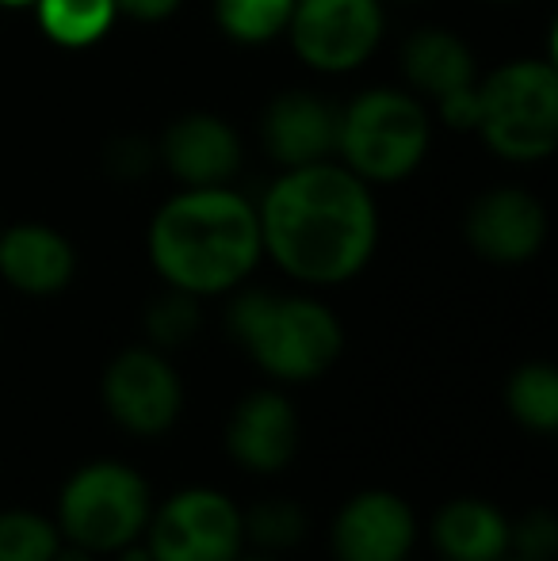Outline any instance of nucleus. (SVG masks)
Returning a JSON list of instances; mask_svg holds the SVG:
<instances>
[{"label":"nucleus","mask_w":558,"mask_h":561,"mask_svg":"<svg viewBox=\"0 0 558 561\" xmlns=\"http://www.w3.org/2000/svg\"><path fill=\"white\" fill-rule=\"evenodd\" d=\"M387 12L383 0H295L283 35L314 73H352L367 66L383 43Z\"/></svg>","instance_id":"nucleus-8"},{"label":"nucleus","mask_w":558,"mask_h":561,"mask_svg":"<svg viewBox=\"0 0 558 561\" xmlns=\"http://www.w3.org/2000/svg\"><path fill=\"white\" fill-rule=\"evenodd\" d=\"M35 0H0V8H31Z\"/></svg>","instance_id":"nucleus-27"},{"label":"nucleus","mask_w":558,"mask_h":561,"mask_svg":"<svg viewBox=\"0 0 558 561\" xmlns=\"http://www.w3.org/2000/svg\"><path fill=\"white\" fill-rule=\"evenodd\" d=\"M509 413L532 432H555L558 428V375L551 363H524L513 370L505 386Z\"/></svg>","instance_id":"nucleus-19"},{"label":"nucleus","mask_w":558,"mask_h":561,"mask_svg":"<svg viewBox=\"0 0 558 561\" xmlns=\"http://www.w3.org/2000/svg\"><path fill=\"white\" fill-rule=\"evenodd\" d=\"M146 252L164 287L195 298L226 295L241 287L264 256L257 207L226 184L184 187L149 218Z\"/></svg>","instance_id":"nucleus-2"},{"label":"nucleus","mask_w":558,"mask_h":561,"mask_svg":"<svg viewBox=\"0 0 558 561\" xmlns=\"http://www.w3.org/2000/svg\"><path fill=\"white\" fill-rule=\"evenodd\" d=\"M104 164H107V172L119 180H141L157 164V149H149L141 138H115L112 146H107Z\"/></svg>","instance_id":"nucleus-25"},{"label":"nucleus","mask_w":558,"mask_h":561,"mask_svg":"<svg viewBox=\"0 0 558 561\" xmlns=\"http://www.w3.org/2000/svg\"><path fill=\"white\" fill-rule=\"evenodd\" d=\"M241 157H246V146H241L238 130L210 112H187L172 118L157 141V161L184 187L230 184L241 169Z\"/></svg>","instance_id":"nucleus-12"},{"label":"nucleus","mask_w":558,"mask_h":561,"mask_svg":"<svg viewBox=\"0 0 558 561\" xmlns=\"http://www.w3.org/2000/svg\"><path fill=\"white\" fill-rule=\"evenodd\" d=\"M180 4H184V0H115L119 15H130V20H138V23L169 20V15L180 12Z\"/></svg>","instance_id":"nucleus-26"},{"label":"nucleus","mask_w":558,"mask_h":561,"mask_svg":"<svg viewBox=\"0 0 558 561\" xmlns=\"http://www.w3.org/2000/svg\"><path fill=\"white\" fill-rule=\"evenodd\" d=\"M398 4H418V0H398Z\"/></svg>","instance_id":"nucleus-30"},{"label":"nucleus","mask_w":558,"mask_h":561,"mask_svg":"<svg viewBox=\"0 0 558 561\" xmlns=\"http://www.w3.org/2000/svg\"><path fill=\"white\" fill-rule=\"evenodd\" d=\"M77 275V249L66 233L43 222L0 229V279L20 295L50 298Z\"/></svg>","instance_id":"nucleus-15"},{"label":"nucleus","mask_w":558,"mask_h":561,"mask_svg":"<svg viewBox=\"0 0 558 561\" xmlns=\"http://www.w3.org/2000/svg\"><path fill=\"white\" fill-rule=\"evenodd\" d=\"M509 547L528 561H551L558 550V524L547 508L528 512L516 527H509Z\"/></svg>","instance_id":"nucleus-24"},{"label":"nucleus","mask_w":558,"mask_h":561,"mask_svg":"<svg viewBox=\"0 0 558 561\" xmlns=\"http://www.w3.org/2000/svg\"><path fill=\"white\" fill-rule=\"evenodd\" d=\"M230 333L249 359L280 382L326 375L344 347V329L326 302L272 290H246L230 306Z\"/></svg>","instance_id":"nucleus-3"},{"label":"nucleus","mask_w":558,"mask_h":561,"mask_svg":"<svg viewBox=\"0 0 558 561\" xmlns=\"http://www.w3.org/2000/svg\"><path fill=\"white\" fill-rule=\"evenodd\" d=\"M149 485L127 462H89L61 485L58 531L89 554H123L149 524Z\"/></svg>","instance_id":"nucleus-6"},{"label":"nucleus","mask_w":558,"mask_h":561,"mask_svg":"<svg viewBox=\"0 0 558 561\" xmlns=\"http://www.w3.org/2000/svg\"><path fill=\"white\" fill-rule=\"evenodd\" d=\"M238 561H272L269 554H253V558H238Z\"/></svg>","instance_id":"nucleus-29"},{"label":"nucleus","mask_w":558,"mask_h":561,"mask_svg":"<svg viewBox=\"0 0 558 561\" xmlns=\"http://www.w3.org/2000/svg\"><path fill=\"white\" fill-rule=\"evenodd\" d=\"M432 547L444 561H501L509 550V519L490 501L459 496L432 519Z\"/></svg>","instance_id":"nucleus-17"},{"label":"nucleus","mask_w":558,"mask_h":561,"mask_svg":"<svg viewBox=\"0 0 558 561\" xmlns=\"http://www.w3.org/2000/svg\"><path fill=\"white\" fill-rule=\"evenodd\" d=\"M432 146V115L406 89H367L337 112V161L364 184L413 176Z\"/></svg>","instance_id":"nucleus-5"},{"label":"nucleus","mask_w":558,"mask_h":561,"mask_svg":"<svg viewBox=\"0 0 558 561\" xmlns=\"http://www.w3.org/2000/svg\"><path fill=\"white\" fill-rule=\"evenodd\" d=\"M61 547L58 524L27 508L0 512V561H54Z\"/></svg>","instance_id":"nucleus-21"},{"label":"nucleus","mask_w":558,"mask_h":561,"mask_svg":"<svg viewBox=\"0 0 558 561\" xmlns=\"http://www.w3.org/2000/svg\"><path fill=\"white\" fill-rule=\"evenodd\" d=\"M38 31L61 50H89L119 20L115 0H35Z\"/></svg>","instance_id":"nucleus-18"},{"label":"nucleus","mask_w":558,"mask_h":561,"mask_svg":"<svg viewBox=\"0 0 558 561\" xmlns=\"http://www.w3.org/2000/svg\"><path fill=\"white\" fill-rule=\"evenodd\" d=\"M241 527H246V539L253 542V547H261L264 554H276V550H291L303 542L306 512L298 501L269 496V501L257 504L249 516H241Z\"/></svg>","instance_id":"nucleus-22"},{"label":"nucleus","mask_w":558,"mask_h":561,"mask_svg":"<svg viewBox=\"0 0 558 561\" xmlns=\"http://www.w3.org/2000/svg\"><path fill=\"white\" fill-rule=\"evenodd\" d=\"M123 561H149V554H146V550H130V554L123 558Z\"/></svg>","instance_id":"nucleus-28"},{"label":"nucleus","mask_w":558,"mask_h":561,"mask_svg":"<svg viewBox=\"0 0 558 561\" xmlns=\"http://www.w3.org/2000/svg\"><path fill=\"white\" fill-rule=\"evenodd\" d=\"M418 539L413 508L390 489H367L341 504L329 531L337 561H406Z\"/></svg>","instance_id":"nucleus-11"},{"label":"nucleus","mask_w":558,"mask_h":561,"mask_svg":"<svg viewBox=\"0 0 558 561\" xmlns=\"http://www.w3.org/2000/svg\"><path fill=\"white\" fill-rule=\"evenodd\" d=\"M200 333V298L187 290L169 287L161 298H153L146 310V336L149 347L164 352V347H180Z\"/></svg>","instance_id":"nucleus-23"},{"label":"nucleus","mask_w":558,"mask_h":561,"mask_svg":"<svg viewBox=\"0 0 558 561\" xmlns=\"http://www.w3.org/2000/svg\"><path fill=\"white\" fill-rule=\"evenodd\" d=\"M104 405L119 428L135 436H161L184 409V386L157 347H127L104 370Z\"/></svg>","instance_id":"nucleus-9"},{"label":"nucleus","mask_w":558,"mask_h":561,"mask_svg":"<svg viewBox=\"0 0 558 561\" xmlns=\"http://www.w3.org/2000/svg\"><path fill=\"white\" fill-rule=\"evenodd\" d=\"M402 77L413 96H429L436 104L452 92L470 89L478 81V66L455 31L418 27L402 46Z\"/></svg>","instance_id":"nucleus-16"},{"label":"nucleus","mask_w":558,"mask_h":561,"mask_svg":"<svg viewBox=\"0 0 558 561\" xmlns=\"http://www.w3.org/2000/svg\"><path fill=\"white\" fill-rule=\"evenodd\" d=\"M521 561H528V558H521Z\"/></svg>","instance_id":"nucleus-32"},{"label":"nucleus","mask_w":558,"mask_h":561,"mask_svg":"<svg viewBox=\"0 0 558 561\" xmlns=\"http://www.w3.org/2000/svg\"><path fill=\"white\" fill-rule=\"evenodd\" d=\"M261 249L283 275L310 287L356 279L379 244V207L372 184L341 161L280 169L257 203Z\"/></svg>","instance_id":"nucleus-1"},{"label":"nucleus","mask_w":558,"mask_h":561,"mask_svg":"<svg viewBox=\"0 0 558 561\" xmlns=\"http://www.w3.org/2000/svg\"><path fill=\"white\" fill-rule=\"evenodd\" d=\"M295 0H215V23L241 46L276 43L287 31Z\"/></svg>","instance_id":"nucleus-20"},{"label":"nucleus","mask_w":558,"mask_h":561,"mask_svg":"<svg viewBox=\"0 0 558 561\" xmlns=\"http://www.w3.org/2000/svg\"><path fill=\"white\" fill-rule=\"evenodd\" d=\"M475 134L490 153L513 164H539L558 146V69L555 58L505 61L478 77Z\"/></svg>","instance_id":"nucleus-4"},{"label":"nucleus","mask_w":558,"mask_h":561,"mask_svg":"<svg viewBox=\"0 0 558 561\" xmlns=\"http://www.w3.org/2000/svg\"><path fill=\"white\" fill-rule=\"evenodd\" d=\"M490 4H509V0H490Z\"/></svg>","instance_id":"nucleus-31"},{"label":"nucleus","mask_w":558,"mask_h":561,"mask_svg":"<svg viewBox=\"0 0 558 561\" xmlns=\"http://www.w3.org/2000/svg\"><path fill=\"white\" fill-rule=\"evenodd\" d=\"M226 450L238 466L257 473H276L298 450V416L283 393L257 390L241 398L226 424Z\"/></svg>","instance_id":"nucleus-14"},{"label":"nucleus","mask_w":558,"mask_h":561,"mask_svg":"<svg viewBox=\"0 0 558 561\" xmlns=\"http://www.w3.org/2000/svg\"><path fill=\"white\" fill-rule=\"evenodd\" d=\"M463 233L475 256L490 264H528L547 241V210L524 187H490L467 207Z\"/></svg>","instance_id":"nucleus-10"},{"label":"nucleus","mask_w":558,"mask_h":561,"mask_svg":"<svg viewBox=\"0 0 558 561\" xmlns=\"http://www.w3.org/2000/svg\"><path fill=\"white\" fill-rule=\"evenodd\" d=\"M261 146L280 169L333 161L337 157V107L306 89L280 92L261 118Z\"/></svg>","instance_id":"nucleus-13"},{"label":"nucleus","mask_w":558,"mask_h":561,"mask_svg":"<svg viewBox=\"0 0 558 561\" xmlns=\"http://www.w3.org/2000/svg\"><path fill=\"white\" fill-rule=\"evenodd\" d=\"M149 561H238L246 547L241 508L218 489H180L146 524Z\"/></svg>","instance_id":"nucleus-7"}]
</instances>
